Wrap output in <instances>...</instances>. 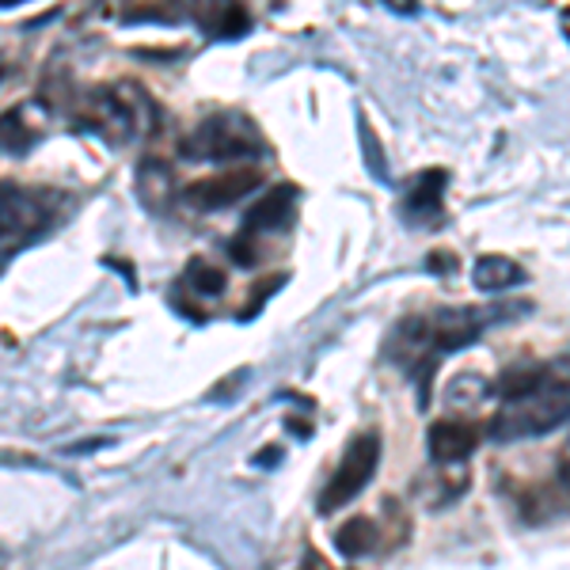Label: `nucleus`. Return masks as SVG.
Wrapping results in <instances>:
<instances>
[{
	"mask_svg": "<svg viewBox=\"0 0 570 570\" xmlns=\"http://www.w3.org/2000/svg\"><path fill=\"white\" fill-rule=\"evenodd\" d=\"M499 411L491 419L494 441L540 438L570 419V381L556 365H513L499 381Z\"/></svg>",
	"mask_w": 570,
	"mask_h": 570,
	"instance_id": "1",
	"label": "nucleus"
},
{
	"mask_svg": "<svg viewBox=\"0 0 570 570\" xmlns=\"http://www.w3.org/2000/svg\"><path fill=\"white\" fill-rule=\"evenodd\" d=\"M518 305H491V308H438L422 312V316H407L400 327L392 331V354L407 373H426V392H430V373H434L441 354H453L472 346L487 327L510 320Z\"/></svg>",
	"mask_w": 570,
	"mask_h": 570,
	"instance_id": "2",
	"label": "nucleus"
},
{
	"mask_svg": "<svg viewBox=\"0 0 570 570\" xmlns=\"http://www.w3.org/2000/svg\"><path fill=\"white\" fill-rule=\"evenodd\" d=\"M179 149L187 160H217V164L255 160V156L266 153V137L247 115L220 110L214 118H202L195 126V134H190Z\"/></svg>",
	"mask_w": 570,
	"mask_h": 570,
	"instance_id": "3",
	"label": "nucleus"
},
{
	"mask_svg": "<svg viewBox=\"0 0 570 570\" xmlns=\"http://www.w3.org/2000/svg\"><path fill=\"white\" fill-rule=\"evenodd\" d=\"M376 464H381V434L365 430V434L351 438L335 475H331L324 494H320V513H335V510H343L346 502H354L357 494L365 491V483L376 475Z\"/></svg>",
	"mask_w": 570,
	"mask_h": 570,
	"instance_id": "4",
	"label": "nucleus"
},
{
	"mask_svg": "<svg viewBox=\"0 0 570 570\" xmlns=\"http://www.w3.org/2000/svg\"><path fill=\"white\" fill-rule=\"evenodd\" d=\"M77 122H80V130L107 137L110 145H122L134 137L137 118H134L130 96H122V88H96L80 99Z\"/></svg>",
	"mask_w": 570,
	"mask_h": 570,
	"instance_id": "5",
	"label": "nucleus"
},
{
	"mask_svg": "<svg viewBox=\"0 0 570 570\" xmlns=\"http://www.w3.org/2000/svg\"><path fill=\"white\" fill-rule=\"evenodd\" d=\"M50 220V198L20 183H0V244H23Z\"/></svg>",
	"mask_w": 570,
	"mask_h": 570,
	"instance_id": "6",
	"label": "nucleus"
},
{
	"mask_svg": "<svg viewBox=\"0 0 570 570\" xmlns=\"http://www.w3.org/2000/svg\"><path fill=\"white\" fill-rule=\"evenodd\" d=\"M255 187H263L259 168H233V171H220V176L190 183L183 190V202L195 209H225L233 202H240L244 195H252Z\"/></svg>",
	"mask_w": 570,
	"mask_h": 570,
	"instance_id": "7",
	"label": "nucleus"
},
{
	"mask_svg": "<svg viewBox=\"0 0 570 570\" xmlns=\"http://www.w3.org/2000/svg\"><path fill=\"white\" fill-rule=\"evenodd\" d=\"M297 217V187L293 183H278L274 190L255 202L247 209V220H244V236L259 240V236H274V233H285Z\"/></svg>",
	"mask_w": 570,
	"mask_h": 570,
	"instance_id": "8",
	"label": "nucleus"
},
{
	"mask_svg": "<svg viewBox=\"0 0 570 570\" xmlns=\"http://www.w3.org/2000/svg\"><path fill=\"white\" fill-rule=\"evenodd\" d=\"M480 441H483V430L475 426V422H464V419H441L430 426V434H426L430 456H434V464H441V468L464 464L468 456L480 449Z\"/></svg>",
	"mask_w": 570,
	"mask_h": 570,
	"instance_id": "9",
	"label": "nucleus"
},
{
	"mask_svg": "<svg viewBox=\"0 0 570 570\" xmlns=\"http://www.w3.org/2000/svg\"><path fill=\"white\" fill-rule=\"evenodd\" d=\"M445 187H449V171L445 168H430L415 176L407 198H403V217L415 220V225H438L445 214Z\"/></svg>",
	"mask_w": 570,
	"mask_h": 570,
	"instance_id": "10",
	"label": "nucleus"
},
{
	"mask_svg": "<svg viewBox=\"0 0 570 570\" xmlns=\"http://www.w3.org/2000/svg\"><path fill=\"white\" fill-rule=\"evenodd\" d=\"M137 198H141L145 209H153V214H168L171 202L179 198V183L168 160L145 156V160L137 164Z\"/></svg>",
	"mask_w": 570,
	"mask_h": 570,
	"instance_id": "11",
	"label": "nucleus"
},
{
	"mask_svg": "<svg viewBox=\"0 0 570 570\" xmlns=\"http://www.w3.org/2000/svg\"><path fill=\"white\" fill-rule=\"evenodd\" d=\"M472 282H475V289H483V293H502L525 282V266L518 259H510V255H480L472 271Z\"/></svg>",
	"mask_w": 570,
	"mask_h": 570,
	"instance_id": "12",
	"label": "nucleus"
},
{
	"mask_svg": "<svg viewBox=\"0 0 570 570\" xmlns=\"http://www.w3.org/2000/svg\"><path fill=\"white\" fill-rule=\"evenodd\" d=\"M376 544H381V529L370 518H351L335 529V548L351 559L370 556V551H376Z\"/></svg>",
	"mask_w": 570,
	"mask_h": 570,
	"instance_id": "13",
	"label": "nucleus"
},
{
	"mask_svg": "<svg viewBox=\"0 0 570 570\" xmlns=\"http://www.w3.org/2000/svg\"><path fill=\"white\" fill-rule=\"evenodd\" d=\"M202 27L209 35H217V39H236V35H244L252 27V16H247L244 4H220L209 16H202Z\"/></svg>",
	"mask_w": 570,
	"mask_h": 570,
	"instance_id": "14",
	"label": "nucleus"
},
{
	"mask_svg": "<svg viewBox=\"0 0 570 570\" xmlns=\"http://www.w3.org/2000/svg\"><path fill=\"white\" fill-rule=\"evenodd\" d=\"M31 141H35V134H31V126L23 122V110L20 107L4 110V115H0V153L23 156L31 149Z\"/></svg>",
	"mask_w": 570,
	"mask_h": 570,
	"instance_id": "15",
	"label": "nucleus"
},
{
	"mask_svg": "<svg viewBox=\"0 0 570 570\" xmlns=\"http://www.w3.org/2000/svg\"><path fill=\"white\" fill-rule=\"evenodd\" d=\"M183 278H187L190 289L202 293V297H220V293H225V285H228L225 271H220V266H214L209 259H202V255H195V259L187 263Z\"/></svg>",
	"mask_w": 570,
	"mask_h": 570,
	"instance_id": "16",
	"label": "nucleus"
},
{
	"mask_svg": "<svg viewBox=\"0 0 570 570\" xmlns=\"http://www.w3.org/2000/svg\"><path fill=\"white\" fill-rule=\"evenodd\" d=\"M362 149H365V164H370V171L376 179H389V164H384V149L381 141H376V130L362 118Z\"/></svg>",
	"mask_w": 570,
	"mask_h": 570,
	"instance_id": "17",
	"label": "nucleus"
},
{
	"mask_svg": "<svg viewBox=\"0 0 570 570\" xmlns=\"http://www.w3.org/2000/svg\"><path fill=\"white\" fill-rule=\"evenodd\" d=\"M278 461H282V449H263V453L255 456V464H263V468L266 464H278Z\"/></svg>",
	"mask_w": 570,
	"mask_h": 570,
	"instance_id": "18",
	"label": "nucleus"
},
{
	"mask_svg": "<svg viewBox=\"0 0 570 570\" xmlns=\"http://www.w3.org/2000/svg\"><path fill=\"white\" fill-rule=\"evenodd\" d=\"M563 31H567V39H570V8H563Z\"/></svg>",
	"mask_w": 570,
	"mask_h": 570,
	"instance_id": "19",
	"label": "nucleus"
},
{
	"mask_svg": "<svg viewBox=\"0 0 570 570\" xmlns=\"http://www.w3.org/2000/svg\"><path fill=\"white\" fill-rule=\"evenodd\" d=\"M308 570H320V567H308Z\"/></svg>",
	"mask_w": 570,
	"mask_h": 570,
	"instance_id": "20",
	"label": "nucleus"
},
{
	"mask_svg": "<svg viewBox=\"0 0 570 570\" xmlns=\"http://www.w3.org/2000/svg\"><path fill=\"white\" fill-rule=\"evenodd\" d=\"M0 72H4V66H0Z\"/></svg>",
	"mask_w": 570,
	"mask_h": 570,
	"instance_id": "21",
	"label": "nucleus"
}]
</instances>
